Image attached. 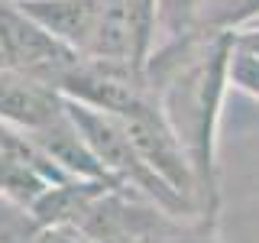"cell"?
<instances>
[{"label": "cell", "instance_id": "7a4b0ae2", "mask_svg": "<svg viewBox=\"0 0 259 243\" xmlns=\"http://www.w3.org/2000/svg\"><path fill=\"white\" fill-rule=\"evenodd\" d=\"M117 117L126 127L136 152L149 162L152 172L165 185H172L182 198H188L194 205V211H198V182H194L188 152H185L182 140L175 136L172 124L165 120V113H162L156 97L140 104V107H133V110H126V113H117Z\"/></svg>", "mask_w": 259, "mask_h": 243}, {"label": "cell", "instance_id": "6da1fadb", "mask_svg": "<svg viewBox=\"0 0 259 243\" xmlns=\"http://www.w3.org/2000/svg\"><path fill=\"white\" fill-rule=\"evenodd\" d=\"M237 43L233 29L194 26L168 36L152 49L143 65L165 120L188 152L194 182H198V217L217 227V130L221 107L230 85V52Z\"/></svg>", "mask_w": 259, "mask_h": 243}, {"label": "cell", "instance_id": "277c9868", "mask_svg": "<svg viewBox=\"0 0 259 243\" xmlns=\"http://www.w3.org/2000/svg\"><path fill=\"white\" fill-rule=\"evenodd\" d=\"M230 85L259 101V52L246 43H233L230 52Z\"/></svg>", "mask_w": 259, "mask_h": 243}, {"label": "cell", "instance_id": "5b68a950", "mask_svg": "<svg viewBox=\"0 0 259 243\" xmlns=\"http://www.w3.org/2000/svg\"><path fill=\"white\" fill-rule=\"evenodd\" d=\"M26 243H62V233L55 230V227H39Z\"/></svg>", "mask_w": 259, "mask_h": 243}, {"label": "cell", "instance_id": "3957f363", "mask_svg": "<svg viewBox=\"0 0 259 243\" xmlns=\"http://www.w3.org/2000/svg\"><path fill=\"white\" fill-rule=\"evenodd\" d=\"M16 4L59 43L75 49L78 55H88L101 23L104 0H16Z\"/></svg>", "mask_w": 259, "mask_h": 243}]
</instances>
